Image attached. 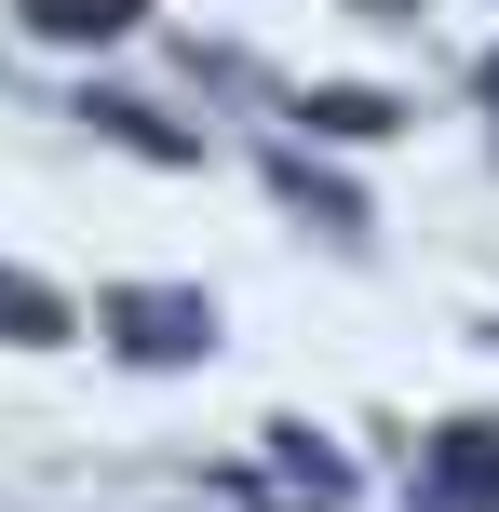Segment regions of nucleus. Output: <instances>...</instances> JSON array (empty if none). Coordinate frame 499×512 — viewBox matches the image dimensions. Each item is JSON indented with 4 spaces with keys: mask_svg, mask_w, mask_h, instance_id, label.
I'll return each instance as SVG.
<instances>
[{
    "mask_svg": "<svg viewBox=\"0 0 499 512\" xmlns=\"http://www.w3.org/2000/svg\"><path fill=\"white\" fill-rule=\"evenodd\" d=\"M486 486H499V445H473V432L432 445V499H486Z\"/></svg>",
    "mask_w": 499,
    "mask_h": 512,
    "instance_id": "6",
    "label": "nucleus"
},
{
    "mask_svg": "<svg viewBox=\"0 0 499 512\" xmlns=\"http://www.w3.org/2000/svg\"><path fill=\"white\" fill-rule=\"evenodd\" d=\"M270 189H284L297 216H324V230H351V216H365V203H351L338 176H311V162H270Z\"/></svg>",
    "mask_w": 499,
    "mask_h": 512,
    "instance_id": "5",
    "label": "nucleus"
},
{
    "mask_svg": "<svg viewBox=\"0 0 499 512\" xmlns=\"http://www.w3.org/2000/svg\"><path fill=\"white\" fill-rule=\"evenodd\" d=\"M81 122H95V135H122V149H149V162H189V149H203V135H189V122H162L149 95H81Z\"/></svg>",
    "mask_w": 499,
    "mask_h": 512,
    "instance_id": "2",
    "label": "nucleus"
},
{
    "mask_svg": "<svg viewBox=\"0 0 499 512\" xmlns=\"http://www.w3.org/2000/svg\"><path fill=\"white\" fill-rule=\"evenodd\" d=\"M0 337H14V351H54V337H81V324H68V297H54V283L0 270Z\"/></svg>",
    "mask_w": 499,
    "mask_h": 512,
    "instance_id": "3",
    "label": "nucleus"
},
{
    "mask_svg": "<svg viewBox=\"0 0 499 512\" xmlns=\"http://www.w3.org/2000/svg\"><path fill=\"white\" fill-rule=\"evenodd\" d=\"M486 95H499V81H486Z\"/></svg>",
    "mask_w": 499,
    "mask_h": 512,
    "instance_id": "8",
    "label": "nucleus"
},
{
    "mask_svg": "<svg viewBox=\"0 0 499 512\" xmlns=\"http://www.w3.org/2000/svg\"><path fill=\"white\" fill-rule=\"evenodd\" d=\"M27 27H41V41H122L135 0H27Z\"/></svg>",
    "mask_w": 499,
    "mask_h": 512,
    "instance_id": "4",
    "label": "nucleus"
},
{
    "mask_svg": "<svg viewBox=\"0 0 499 512\" xmlns=\"http://www.w3.org/2000/svg\"><path fill=\"white\" fill-rule=\"evenodd\" d=\"M311 122H324V135H378L392 108H378V95H351V81H338V95H311Z\"/></svg>",
    "mask_w": 499,
    "mask_h": 512,
    "instance_id": "7",
    "label": "nucleus"
},
{
    "mask_svg": "<svg viewBox=\"0 0 499 512\" xmlns=\"http://www.w3.org/2000/svg\"><path fill=\"white\" fill-rule=\"evenodd\" d=\"M108 351H122V364H203L216 351V310L176 297V283H122V297H108Z\"/></svg>",
    "mask_w": 499,
    "mask_h": 512,
    "instance_id": "1",
    "label": "nucleus"
}]
</instances>
